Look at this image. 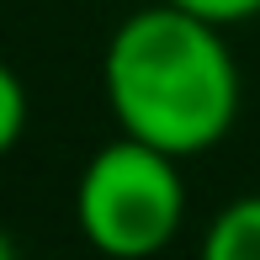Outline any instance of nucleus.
<instances>
[{
  "mask_svg": "<svg viewBox=\"0 0 260 260\" xmlns=\"http://www.w3.org/2000/svg\"><path fill=\"white\" fill-rule=\"evenodd\" d=\"M101 90L122 138L170 159L207 154L239 122L244 80L223 27L175 6H144L112 32L101 53Z\"/></svg>",
  "mask_w": 260,
  "mask_h": 260,
  "instance_id": "1",
  "label": "nucleus"
},
{
  "mask_svg": "<svg viewBox=\"0 0 260 260\" xmlns=\"http://www.w3.org/2000/svg\"><path fill=\"white\" fill-rule=\"evenodd\" d=\"M75 223L106 260H154L186 223L181 159L117 133L85 159L75 181Z\"/></svg>",
  "mask_w": 260,
  "mask_h": 260,
  "instance_id": "2",
  "label": "nucleus"
},
{
  "mask_svg": "<svg viewBox=\"0 0 260 260\" xmlns=\"http://www.w3.org/2000/svg\"><path fill=\"white\" fill-rule=\"evenodd\" d=\"M202 260H260V191L234 197L212 212L202 234Z\"/></svg>",
  "mask_w": 260,
  "mask_h": 260,
  "instance_id": "3",
  "label": "nucleus"
},
{
  "mask_svg": "<svg viewBox=\"0 0 260 260\" xmlns=\"http://www.w3.org/2000/svg\"><path fill=\"white\" fill-rule=\"evenodd\" d=\"M27 117H32V101H27V85L11 64H0V159L21 144L27 133Z\"/></svg>",
  "mask_w": 260,
  "mask_h": 260,
  "instance_id": "4",
  "label": "nucleus"
},
{
  "mask_svg": "<svg viewBox=\"0 0 260 260\" xmlns=\"http://www.w3.org/2000/svg\"><path fill=\"white\" fill-rule=\"evenodd\" d=\"M165 6L186 11V16H202L212 27H239V21L260 16V0H165Z\"/></svg>",
  "mask_w": 260,
  "mask_h": 260,
  "instance_id": "5",
  "label": "nucleus"
},
{
  "mask_svg": "<svg viewBox=\"0 0 260 260\" xmlns=\"http://www.w3.org/2000/svg\"><path fill=\"white\" fill-rule=\"evenodd\" d=\"M0 260H21V255H16V239H11L6 229H0Z\"/></svg>",
  "mask_w": 260,
  "mask_h": 260,
  "instance_id": "6",
  "label": "nucleus"
}]
</instances>
